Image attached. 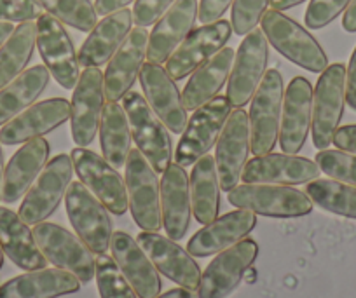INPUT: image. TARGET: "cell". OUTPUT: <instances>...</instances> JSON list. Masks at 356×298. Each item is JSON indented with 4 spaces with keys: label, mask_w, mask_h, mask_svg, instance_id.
Listing matches in <instances>:
<instances>
[{
    "label": "cell",
    "mask_w": 356,
    "mask_h": 298,
    "mask_svg": "<svg viewBox=\"0 0 356 298\" xmlns=\"http://www.w3.org/2000/svg\"><path fill=\"white\" fill-rule=\"evenodd\" d=\"M105 107V84L100 68H86L74 88L70 101V124L74 142L79 147L93 143L100 129Z\"/></svg>",
    "instance_id": "2e32d148"
},
{
    "label": "cell",
    "mask_w": 356,
    "mask_h": 298,
    "mask_svg": "<svg viewBox=\"0 0 356 298\" xmlns=\"http://www.w3.org/2000/svg\"><path fill=\"white\" fill-rule=\"evenodd\" d=\"M33 238L47 262L72 272L81 283L93 279L97 274V260L79 235L53 222H40L33 225Z\"/></svg>",
    "instance_id": "8992f818"
},
{
    "label": "cell",
    "mask_w": 356,
    "mask_h": 298,
    "mask_svg": "<svg viewBox=\"0 0 356 298\" xmlns=\"http://www.w3.org/2000/svg\"><path fill=\"white\" fill-rule=\"evenodd\" d=\"M81 281L63 269H37L0 286V298H60L79 291Z\"/></svg>",
    "instance_id": "f546056e"
},
{
    "label": "cell",
    "mask_w": 356,
    "mask_h": 298,
    "mask_svg": "<svg viewBox=\"0 0 356 298\" xmlns=\"http://www.w3.org/2000/svg\"><path fill=\"white\" fill-rule=\"evenodd\" d=\"M65 204L75 234L97 255L107 253L114 234V224L107 206L81 180L68 185Z\"/></svg>",
    "instance_id": "7a4b0ae2"
},
{
    "label": "cell",
    "mask_w": 356,
    "mask_h": 298,
    "mask_svg": "<svg viewBox=\"0 0 356 298\" xmlns=\"http://www.w3.org/2000/svg\"><path fill=\"white\" fill-rule=\"evenodd\" d=\"M271 0H234L231 25L238 35H248L257 28Z\"/></svg>",
    "instance_id": "60d3db41"
},
{
    "label": "cell",
    "mask_w": 356,
    "mask_h": 298,
    "mask_svg": "<svg viewBox=\"0 0 356 298\" xmlns=\"http://www.w3.org/2000/svg\"><path fill=\"white\" fill-rule=\"evenodd\" d=\"M37 46L58 84L65 89H74L81 77L79 56L63 23L49 13H42L37 18Z\"/></svg>",
    "instance_id": "7c38bea8"
},
{
    "label": "cell",
    "mask_w": 356,
    "mask_h": 298,
    "mask_svg": "<svg viewBox=\"0 0 356 298\" xmlns=\"http://www.w3.org/2000/svg\"><path fill=\"white\" fill-rule=\"evenodd\" d=\"M231 112L232 105L227 96H215L211 101L197 108L178 142L177 164L182 167L193 166L207 156L218 142Z\"/></svg>",
    "instance_id": "30bf717a"
},
{
    "label": "cell",
    "mask_w": 356,
    "mask_h": 298,
    "mask_svg": "<svg viewBox=\"0 0 356 298\" xmlns=\"http://www.w3.org/2000/svg\"><path fill=\"white\" fill-rule=\"evenodd\" d=\"M0 248L15 265L23 270L44 269L46 256L37 246L33 231L16 211L0 206Z\"/></svg>",
    "instance_id": "4dcf8cb0"
},
{
    "label": "cell",
    "mask_w": 356,
    "mask_h": 298,
    "mask_svg": "<svg viewBox=\"0 0 356 298\" xmlns=\"http://www.w3.org/2000/svg\"><path fill=\"white\" fill-rule=\"evenodd\" d=\"M136 241L142 246L143 251L149 255L150 262L156 265L161 274L177 283L186 290H197L201 281V269L196 260L193 258L187 249L178 245L177 241L157 232H140Z\"/></svg>",
    "instance_id": "ac0fdd59"
},
{
    "label": "cell",
    "mask_w": 356,
    "mask_h": 298,
    "mask_svg": "<svg viewBox=\"0 0 356 298\" xmlns=\"http://www.w3.org/2000/svg\"><path fill=\"white\" fill-rule=\"evenodd\" d=\"M2 265H4V251L0 248V269H2Z\"/></svg>",
    "instance_id": "11a10c76"
},
{
    "label": "cell",
    "mask_w": 356,
    "mask_h": 298,
    "mask_svg": "<svg viewBox=\"0 0 356 298\" xmlns=\"http://www.w3.org/2000/svg\"><path fill=\"white\" fill-rule=\"evenodd\" d=\"M229 203L238 210L275 218H299L313 211L309 195L290 185H238L229 190Z\"/></svg>",
    "instance_id": "277c9868"
},
{
    "label": "cell",
    "mask_w": 356,
    "mask_h": 298,
    "mask_svg": "<svg viewBox=\"0 0 356 298\" xmlns=\"http://www.w3.org/2000/svg\"><path fill=\"white\" fill-rule=\"evenodd\" d=\"M122 108L128 115L136 149L143 154L156 173H164L173 156V142L164 122L157 117L149 101L136 91H128L122 96Z\"/></svg>",
    "instance_id": "6da1fadb"
},
{
    "label": "cell",
    "mask_w": 356,
    "mask_h": 298,
    "mask_svg": "<svg viewBox=\"0 0 356 298\" xmlns=\"http://www.w3.org/2000/svg\"><path fill=\"white\" fill-rule=\"evenodd\" d=\"M74 176V163L67 154L53 157L25 194L18 215L29 225L46 222L65 199Z\"/></svg>",
    "instance_id": "9c48e42d"
},
{
    "label": "cell",
    "mask_w": 356,
    "mask_h": 298,
    "mask_svg": "<svg viewBox=\"0 0 356 298\" xmlns=\"http://www.w3.org/2000/svg\"><path fill=\"white\" fill-rule=\"evenodd\" d=\"M200 2L197 0H175L171 8L156 22L149 35L147 60L149 63L163 65L175 53L187 35L194 30Z\"/></svg>",
    "instance_id": "7402d4cb"
},
{
    "label": "cell",
    "mask_w": 356,
    "mask_h": 298,
    "mask_svg": "<svg viewBox=\"0 0 356 298\" xmlns=\"http://www.w3.org/2000/svg\"><path fill=\"white\" fill-rule=\"evenodd\" d=\"M346 105V67L342 63L328 65L321 72L313 91V143L318 150H325L334 142V135L341 124Z\"/></svg>",
    "instance_id": "ba28073f"
},
{
    "label": "cell",
    "mask_w": 356,
    "mask_h": 298,
    "mask_svg": "<svg viewBox=\"0 0 356 298\" xmlns=\"http://www.w3.org/2000/svg\"><path fill=\"white\" fill-rule=\"evenodd\" d=\"M35 46L37 23H19V26H16L15 32L0 47V89L25 72Z\"/></svg>",
    "instance_id": "d590c367"
},
{
    "label": "cell",
    "mask_w": 356,
    "mask_h": 298,
    "mask_svg": "<svg viewBox=\"0 0 356 298\" xmlns=\"http://www.w3.org/2000/svg\"><path fill=\"white\" fill-rule=\"evenodd\" d=\"M257 215L248 210H236L215 218L211 224L204 225L187 242V251L193 256H210L231 248L236 242L248 238L255 229Z\"/></svg>",
    "instance_id": "4316f807"
},
{
    "label": "cell",
    "mask_w": 356,
    "mask_h": 298,
    "mask_svg": "<svg viewBox=\"0 0 356 298\" xmlns=\"http://www.w3.org/2000/svg\"><path fill=\"white\" fill-rule=\"evenodd\" d=\"M100 143L104 157L115 169L126 166L131 152V129L128 115L118 101L105 104L100 122Z\"/></svg>",
    "instance_id": "e575fe53"
},
{
    "label": "cell",
    "mask_w": 356,
    "mask_h": 298,
    "mask_svg": "<svg viewBox=\"0 0 356 298\" xmlns=\"http://www.w3.org/2000/svg\"><path fill=\"white\" fill-rule=\"evenodd\" d=\"M252 152V133H250L248 114L241 108L231 112L224 129L217 142V163L218 183L222 190L229 192L238 187L243 169L248 163Z\"/></svg>",
    "instance_id": "e0dca14e"
},
{
    "label": "cell",
    "mask_w": 356,
    "mask_h": 298,
    "mask_svg": "<svg viewBox=\"0 0 356 298\" xmlns=\"http://www.w3.org/2000/svg\"><path fill=\"white\" fill-rule=\"evenodd\" d=\"M234 58V49L224 47L211 60L193 72V77L189 78L182 92L187 110H197L218 94V91L229 81Z\"/></svg>",
    "instance_id": "1f68e13d"
},
{
    "label": "cell",
    "mask_w": 356,
    "mask_h": 298,
    "mask_svg": "<svg viewBox=\"0 0 356 298\" xmlns=\"http://www.w3.org/2000/svg\"><path fill=\"white\" fill-rule=\"evenodd\" d=\"M259 255V245L245 238L231 248L220 251L201 274L197 298H225L238 288L246 270Z\"/></svg>",
    "instance_id": "5bb4252c"
},
{
    "label": "cell",
    "mask_w": 356,
    "mask_h": 298,
    "mask_svg": "<svg viewBox=\"0 0 356 298\" xmlns=\"http://www.w3.org/2000/svg\"><path fill=\"white\" fill-rule=\"evenodd\" d=\"M70 119V101L65 98H49L37 101L22 114L6 122L0 129V143L18 145L47 135Z\"/></svg>",
    "instance_id": "603a6c76"
},
{
    "label": "cell",
    "mask_w": 356,
    "mask_h": 298,
    "mask_svg": "<svg viewBox=\"0 0 356 298\" xmlns=\"http://www.w3.org/2000/svg\"><path fill=\"white\" fill-rule=\"evenodd\" d=\"M302 2H306V0H271V8L275 11H285V9H292Z\"/></svg>",
    "instance_id": "816d5d0a"
},
{
    "label": "cell",
    "mask_w": 356,
    "mask_h": 298,
    "mask_svg": "<svg viewBox=\"0 0 356 298\" xmlns=\"http://www.w3.org/2000/svg\"><path fill=\"white\" fill-rule=\"evenodd\" d=\"M49 157V143L40 136L26 142L9 160L2 180V197L6 204H13L25 197L29 188L44 169Z\"/></svg>",
    "instance_id": "f1b7e54d"
},
{
    "label": "cell",
    "mask_w": 356,
    "mask_h": 298,
    "mask_svg": "<svg viewBox=\"0 0 356 298\" xmlns=\"http://www.w3.org/2000/svg\"><path fill=\"white\" fill-rule=\"evenodd\" d=\"M346 101L353 110H356V47L349 60L348 70H346Z\"/></svg>",
    "instance_id": "7dc6e473"
},
{
    "label": "cell",
    "mask_w": 356,
    "mask_h": 298,
    "mask_svg": "<svg viewBox=\"0 0 356 298\" xmlns=\"http://www.w3.org/2000/svg\"><path fill=\"white\" fill-rule=\"evenodd\" d=\"M269 42L262 30H253L236 51L234 65L227 81V98L232 107L241 108L253 98L266 75Z\"/></svg>",
    "instance_id": "4fadbf2b"
},
{
    "label": "cell",
    "mask_w": 356,
    "mask_h": 298,
    "mask_svg": "<svg viewBox=\"0 0 356 298\" xmlns=\"http://www.w3.org/2000/svg\"><path fill=\"white\" fill-rule=\"evenodd\" d=\"M133 26V11L128 8L105 16L84 40L79 53V63L84 68H100L108 63L122 46Z\"/></svg>",
    "instance_id": "83f0119b"
},
{
    "label": "cell",
    "mask_w": 356,
    "mask_h": 298,
    "mask_svg": "<svg viewBox=\"0 0 356 298\" xmlns=\"http://www.w3.org/2000/svg\"><path fill=\"white\" fill-rule=\"evenodd\" d=\"M332 143L339 150H344V152L355 154L356 156V124H348L339 128L335 131L334 142Z\"/></svg>",
    "instance_id": "bcb514c9"
},
{
    "label": "cell",
    "mask_w": 356,
    "mask_h": 298,
    "mask_svg": "<svg viewBox=\"0 0 356 298\" xmlns=\"http://www.w3.org/2000/svg\"><path fill=\"white\" fill-rule=\"evenodd\" d=\"M2 180H4V152L0 145V197H2Z\"/></svg>",
    "instance_id": "db71d44e"
},
{
    "label": "cell",
    "mask_w": 356,
    "mask_h": 298,
    "mask_svg": "<svg viewBox=\"0 0 356 298\" xmlns=\"http://www.w3.org/2000/svg\"><path fill=\"white\" fill-rule=\"evenodd\" d=\"M46 13L79 30L91 32L98 25V13L91 0H37Z\"/></svg>",
    "instance_id": "74e56055"
},
{
    "label": "cell",
    "mask_w": 356,
    "mask_h": 298,
    "mask_svg": "<svg viewBox=\"0 0 356 298\" xmlns=\"http://www.w3.org/2000/svg\"><path fill=\"white\" fill-rule=\"evenodd\" d=\"M156 298H194V297H193V291L191 290H186V288L178 286V288H173V290H168L166 293L157 295Z\"/></svg>",
    "instance_id": "f907efd6"
},
{
    "label": "cell",
    "mask_w": 356,
    "mask_h": 298,
    "mask_svg": "<svg viewBox=\"0 0 356 298\" xmlns=\"http://www.w3.org/2000/svg\"><path fill=\"white\" fill-rule=\"evenodd\" d=\"M140 84H142L145 99L156 112L157 117L164 122L170 131L184 133L187 122V108L184 98L178 91L177 84L161 65L143 63L140 70Z\"/></svg>",
    "instance_id": "ffe728a7"
},
{
    "label": "cell",
    "mask_w": 356,
    "mask_h": 298,
    "mask_svg": "<svg viewBox=\"0 0 356 298\" xmlns=\"http://www.w3.org/2000/svg\"><path fill=\"white\" fill-rule=\"evenodd\" d=\"M111 251L112 258L115 260L138 298H156L157 295H161L163 284H161L159 270L150 262L149 255L143 251L136 239L122 231L114 232Z\"/></svg>",
    "instance_id": "d4e9b609"
},
{
    "label": "cell",
    "mask_w": 356,
    "mask_h": 298,
    "mask_svg": "<svg viewBox=\"0 0 356 298\" xmlns=\"http://www.w3.org/2000/svg\"><path fill=\"white\" fill-rule=\"evenodd\" d=\"M283 77L276 68L266 72L259 89L250 99V133L252 154L255 157L271 154L280 140L283 110Z\"/></svg>",
    "instance_id": "5b68a950"
},
{
    "label": "cell",
    "mask_w": 356,
    "mask_h": 298,
    "mask_svg": "<svg viewBox=\"0 0 356 298\" xmlns=\"http://www.w3.org/2000/svg\"><path fill=\"white\" fill-rule=\"evenodd\" d=\"M13 32H15V26H13V23L0 22V47H2V44L9 39V35H11Z\"/></svg>",
    "instance_id": "f5cc1de1"
},
{
    "label": "cell",
    "mask_w": 356,
    "mask_h": 298,
    "mask_svg": "<svg viewBox=\"0 0 356 298\" xmlns=\"http://www.w3.org/2000/svg\"><path fill=\"white\" fill-rule=\"evenodd\" d=\"M135 0H95V9H97L98 16H108L115 11L128 8Z\"/></svg>",
    "instance_id": "c3c4849f"
},
{
    "label": "cell",
    "mask_w": 356,
    "mask_h": 298,
    "mask_svg": "<svg viewBox=\"0 0 356 298\" xmlns=\"http://www.w3.org/2000/svg\"><path fill=\"white\" fill-rule=\"evenodd\" d=\"M161 213L168 238L180 241L191 225V185L186 169L180 164H170L161 180Z\"/></svg>",
    "instance_id": "484cf974"
},
{
    "label": "cell",
    "mask_w": 356,
    "mask_h": 298,
    "mask_svg": "<svg viewBox=\"0 0 356 298\" xmlns=\"http://www.w3.org/2000/svg\"><path fill=\"white\" fill-rule=\"evenodd\" d=\"M175 0H135L133 8V23L136 26H150L171 8Z\"/></svg>",
    "instance_id": "ee69618b"
},
{
    "label": "cell",
    "mask_w": 356,
    "mask_h": 298,
    "mask_svg": "<svg viewBox=\"0 0 356 298\" xmlns=\"http://www.w3.org/2000/svg\"><path fill=\"white\" fill-rule=\"evenodd\" d=\"M232 35V25L227 19L194 28L184 42L168 58L166 72L173 81H182L187 75L207 63L220 49H224Z\"/></svg>",
    "instance_id": "9a60e30c"
},
{
    "label": "cell",
    "mask_w": 356,
    "mask_h": 298,
    "mask_svg": "<svg viewBox=\"0 0 356 298\" xmlns=\"http://www.w3.org/2000/svg\"><path fill=\"white\" fill-rule=\"evenodd\" d=\"M320 173V166L314 160L297 154H266L246 163L241 180L245 183L300 185L316 180Z\"/></svg>",
    "instance_id": "44dd1931"
},
{
    "label": "cell",
    "mask_w": 356,
    "mask_h": 298,
    "mask_svg": "<svg viewBox=\"0 0 356 298\" xmlns=\"http://www.w3.org/2000/svg\"><path fill=\"white\" fill-rule=\"evenodd\" d=\"M126 190L133 220L142 231L159 232L163 229L161 213V181L138 149H133L126 160Z\"/></svg>",
    "instance_id": "52a82bcc"
},
{
    "label": "cell",
    "mask_w": 356,
    "mask_h": 298,
    "mask_svg": "<svg viewBox=\"0 0 356 298\" xmlns=\"http://www.w3.org/2000/svg\"><path fill=\"white\" fill-rule=\"evenodd\" d=\"M70 157L79 180L100 199L111 213L124 215L129 208L128 190L118 169L105 157L84 147L72 150Z\"/></svg>",
    "instance_id": "8fae6325"
},
{
    "label": "cell",
    "mask_w": 356,
    "mask_h": 298,
    "mask_svg": "<svg viewBox=\"0 0 356 298\" xmlns=\"http://www.w3.org/2000/svg\"><path fill=\"white\" fill-rule=\"evenodd\" d=\"M189 185L194 218L203 225L211 224L220 210V183L215 157L207 154L194 164Z\"/></svg>",
    "instance_id": "836d02e7"
},
{
    "label": "cell",
    "mask_w": 356,
    "mask_h": 298,
    "mask_svg": "<svg viewBox=\"0 0 356 298\" xmlns=\"http://www.w3.org/2000/svg\"><path fill=\"white\" fill-rule=\"evenodd\" d=\"M316 164L321 173L328 174L332 180L342 181L356 187V156L344 150H321L316 156Z\"/></svg>",
    "instance_id": "ab89813d"
},
{
    "label": "cell",
    "mask_w": 356,
    "mask_h": 298,
    "mask_svg": "<svg viewBox=\"0 0 356 298\" xmlns=\"http://www.w3.org/2000/svg\"><path fill=\"white\" fill-rule=\"evenodd\" d=\"M49 78L51 72L46 65H35L0 89V126L32 107L46 91Z\"/></svg>",
    "instance_id": "d6a6232c"
},
{
    "label": "cell",
    "mask_w": 356,
    "mask_h": 298,
    "mask_svg": "<svg viewBox=\"0 0 356 298\" xmlns=\"http://www.w3.org/2000/svg\"><path fill=\"white\" fill-rule=\"evenodd\" d=\"M351 0H311L306 11V25L311 30H320L330 25L341 13L348 9Z\"/></svg>",
    "instance_id": "b9f144b4"
},
{
    "label": "cell",
    "mask_w": 356,
    "mask_h": 298,
    "mask_svg": "<svg viewBox=\"0 0 356 298\" xmlns=\"http://www.w3.org/2000/svg\"><path fill=\"white\" fill-rule=\"evenodd\" d=\"M40 15L42 6L37 0H0V22H33Z\"/></svg>",
    "instance_id": "7bdbcfd3"
},
{
    "label": "cell",
    "mask_w": 356,
    "mask_h": 298,
    "mask_svg": "<svg viewBox=\"0 0 356 298\" xmlns=\"http://www.w3.org/2000/svg\"><path fill=\"white\" fill-rule=\"evenodd\" d=\"M306 194L325 211L356 220V187L332 178H316L309 181Z\"/></svg>",
    "instance_id": "8d00e7d4"
},
{
    "label": "cell",
    "mask_w": 356,
    "mask_h": 298,
    "mask_svg": "<svg viewBox=\"0 0 356 298\" xmlns=\"http://www.w3.org/2000/svg\"><path fill=\"white\" fill-rule=\"evenodd\" d=\"M260 22L267 42L290 61L314 74H321L328 67V58L318 40L296 19L271 9L266 11Z\"/></svg>",
    "instance_id": "3957f363"
},
{
    "label": "cell",
    "mask_w": 356,
    "mask_h": 298,
    "mask_svg": "<svg viewBox=\"0 0 356 298\" xmlns=\"http://www.w3.org/2000/svg\"><path fill=\"white\" fill-rule=\"evenodd\" d=\"M313 85L307 78L296 77L283 96L280 147L285 154H299L306 143L313 121Z\"/></svg>",
    "instance_id": "d6986e66"
},
{
    "label": "cell",
    "mask_w": 356,
    "mask_h": 298,
    "mask_svg": "<svg viewBox=\"0 0 356 298\" xmlns=\"http://www.w3.org/2000/svg\"><path fill=\"white\" fill-rule=\"evenodd\" d=\"M149 32L143 26L131 28L122 46L115 51L104 74L105 98L108 101H119L135 84L147 58Z\"/></svg>",
    "instance_id": "cb8c5ba5"
},
{
    "label": "cell",
    "mask_w": 356,
    "mask_h": 298,
    "mask_svg": "<svg viewBox=\"0 0 356 298\" xmlns=\"http://www.w3.org/2000/svg\"><path fill=\"white\" fill-rule=\"evenodd\" d=\"M97 284L102 298H136V291L121 272L115 260L108 255H98Z\"/></svg>",
    "instance_id": "f35d334b"
},
{
    "label": "cell",
    "mask_w": 356,
    "mask_h": 298,
    "mask_svg": "<svg viewBox=\"0 0 356 298\" xmlns=\"http://www.w3.org/2000/svg\"><path fill=\"white\" fill-rule=\"evenodd\" d=\"M234 0H201L197 18L203 25L215 23L227 13Z\"/></svg>",
    "instance_id": "f6af8a7d"
},
{
    "label": "cell",
    "mask_w": 356,
    "mask_h": 298,
    "mask_svg": "<svg viewBox=\"0 0 356 298\" xmlns=\"http://www.w3.org/2000/svg\"><path fill=\"white\" fill-rule=\"evenodd\" d=\"M342 28L349 33L356 32V0H351L342 18Z\"/></svg>",
    "instance_id": "681fc988"
}]
</instances>
